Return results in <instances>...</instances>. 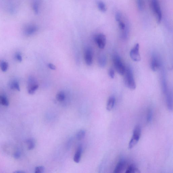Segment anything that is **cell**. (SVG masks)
Here are the masks:
<instances>
[{"label": "cell", "mask_w": 173, "mask_h": 173, "mask_svg": "<svg viewBox=\"0 0 173 173\" xmlns=\"http://www.w3.org/2000/svg\"><path fill=\"white\" fill-rule=\"evenodd\" d=\"M127 165V163L124 160H121L119 162L116 166L114 172L115 173H121L125 170Z\"/></svg>", "instance_id": "obj_10"}, {"label": "cell", "mask_w": 173, "mask_h": 173, "mask_svg": "<svg viewBox=\"0 0 173 173\" xmlns=\"http://www.w3.org/2000/svg\"><path fill=\"white\" fill-rule=\"evenodd\" d=\"M140 172L138 168L134 165L132 164L129 166L126 170V173H139Z\"/></svg>", "instance_id": "obj_16"}, {"label": "cell", "mask_w": 173, "mask_h": 173, "mask_svg": "<svg viewBox=\"0 0 173 173\" xmlns=\"http://www.w3.org/2000/svg\"><path fill=\"white\" fill-rule=\"evenodd\" d=\"M137 4L139 9L140 11L143 10L144 7V0H137Z\"/></svg>", "instance_id": "obj_25"}, {"label": "cell", "mask_w": 173, "mask_h": 173, "mask_svg": "<svg viewBox=\"0 0 173 173\" xmlns=\"http://www.w3.org/2000/svg\"><path fill=\"white\" fill-rule=\"evenodd\" d=\"M33 9L36 14H38L39 13V4L37 1H34L33 4Z\"/></svg>", "instance_id": "obj_24"}, {"label": "cell", "mask_w": 173, "mask_h": 173, "mask_svg": "<svg viewBox=\"0 0 173 173\" xmlns=\"http://www.w3.org/2000/svg\"><path fill=\"white\" fill-rule=\"evenodd\" d=\"M0 104L5 106H9V101L6 97L0 96Z\"/></svg>", "instance_id": "obj_22"}, {"label": "cell", "mask_w": 173, "mask_h": 173, "mask_svg": "<svg viewBox=\"0 0 173 173\" xmlns=\"http://www.w3.org/2000/svg\"><path fill=\"white\" fill-rule=\"evenodd\" d=\"M24 172H22V171H16V172H15V173H24Z\"/></svg>", "instance_id": "obj_33"}, {"label": "cell", "mask_w": 173, "mask_h": 173, "mask_svg": "<svg viewBox=\"0 0 173 173\" xmlns=\"http://www.w3.org/2000/svg\"><path fill=\"white\" fill-rule=\"evenodd\" d=\"M0 67H1L2 71L3 72L6 71L8 69V64L4 61H1L0 62Z\"/></svg>", "instance_id": "obj_23"}, {"label": "cell", "mask_w": 173, "mask_h": 173, "mask_svg": "<svg viewBox=\"0 0 173 173\" xmlns=\"http://www.w3.org/2000/svg\"><path fill=\"white\" fill-rule=\"evenodd\" d=\"M113 59L114 65L116 71L119 75H124L126 68L122 61L120 57L118 55H115L113 56Z\"/></svg>", "instance_id": "obj_2"}, {"label": "cell", "mask_w": 173, "mask_h": 173, "mask_svg": "<svg viewBox=\"0 0 173 173\" xmlns=\"http://www.w3.org/2000/svg\"><path fill=\"white\" fill-rule=\"evenodd\" d=\"M39 88L37 79L32 76L28 78V94L33 95Z\"/></svg>", "instance_id": "obj_4"}, {"label": "cell", "mask_w": 173, "mask_h": 173, "mask_svg": "<svg viewBox=\"0 0 173 173\" xmlns=\"http://www.w3.org/2000/svg\"><path fill=\"white\" fill-rule=\"evenodd\" d=\"M15 58L19 62H21L22 60V55L20 53H16V54L15 55Z\"/></svg>", "instance_id": "obj_29"}, {"label": "cell", "mask_w": 173, "mask_h": 173, "mask_svg": "<svg viewBox=\"0 0 173 173\" xmlns=\"http://www.w3.org/2000/svg\"><path fill=\"white\" fill-rule=\"evenodd\" d=\"M98 64L100 67L103 68L105 67L106 63V59L105 55L101 54L98 57Z\"/></svg>", "instance_id": "obj_15"}, {"label": "cell", "mask_w": 173, "mask_h": 173, "mask_svg": "<svg viewBox=\"0 0 173 173\" xmlns=\"http://www.w3.org/2000/svg\"><path fill=\"white\" fill-rule=\"evenodd\" d=\"M109 75L112 79H114L115 77V72L113 69H110L109 70Z\"/></svg>", "instance_id": "obj_28"}, {"label": "cell", "mask_w": 173, "mask_h": 173, "mask_svg": "<svg viewBox=\"0 0 173 173\" xmlns=\"http://www.w3.org/2000/svg\"><path fill=\"white\" fill-rule=\"evenodd\" d=\"M140 137V136L133 134L132 138L129 144L128 147L129 149H132L136 145L139 141Z\"/></svg>", "instance_id": "obj_13"}, {"label": "cell", "mask_w": 173, "mask_h": 173, "mask_svg": "<svg viewBox=\"0 0 173 173\" xmlns=\"http://www.w3.org/2000/svg\"><path fill=\"white\" fill-rule=\"evenodd\" d=\"M97 5L98 8L100 11L103 12H106L107 8H106L105 3L103 1H98L97 3Z\"/></svg>", "instance_id": "obj_20"}, {"label": "cell", "mask_w": 173, "mask_h": 173, "mask_svg": "<svg viewBox=\"0 0 173 173\" xmlns=\"http://www.w3.org/2000/svg\"><path fill=\"white\" fill-rule=\"evenodd\" d=\"M139 44L137 43L130 52V56L132 59L135 62H139L141 60L139 53Z\"/></svg>", "instance_id": "obj_5"}, {"label": "cell", "mask_w": 173, "mask_h": 173, "mask_svg": "<svg viewBox=\"0 0 173 173\" xmlns=\"http://www.w3.org/2000/svg\"><path fill=\"white\" fill-rule=\"evenodd\" d=\"M38 28L35 25H29L24 28V34L27 36H30L35 34L37 31Z\"/></svg>", "instance_id": "obj_8"}, {"label": "cell", "mask_w": 173, "mask_h": 173, "mask_svg": "<svg viewBox=\"0 0 173 173\" xmlns=\"http://www.w3.org/2000/svg\"><path fill=\"white\" fill-rule=\"evenodd\" d=\"M84 59L87 65L91 66L93 62V53L90 48L85 49L84 53Z\"/></svg>", "instance_id": "obj_7"}, {"label": "cell", "mask_w": 173, "mask_h": 173, "mask_svg": "<svg viewBox=\"0 0 173 173\" xmlns=\"http://www.w3.org/2000/svg\"><path fill=\"white\" fill-rule=\"evenodd\" d=\"M9 87L12 89H16L18 91L20 90V84L18 81L16 80L12 81L9 84Z\"/></svg>", "instance_id": "obj_19"}, {"label": "cell", "mask_w": 173, "mask_h": 173, "mask_svg": "<svg viewBox=\"0 0 173 173\" xmlns=\"http://www.w3.org/2000/svg\"><path fill=\"white\" fill-rule=\"evenodd\" d=\"M152 9L155 13L158 23H160L162 19V13L158 0H151Z\"/></svg>", "instance_id": "obj_3"}, {"label": "cell", "mask_w": 173, "mask_h": 173, "mask_svg": "<svg viewBox=\"0 0 173 173\" xmlns=\"http://www.w3.org/2000/svg\"><path fill=\"white\" fill-rule=\"evenodd\" d=\"M160 63L156 56H153L151 58V69L154 71H156L160 67Z\"/></svg>", "instance_id": "obj_9"}, {"label": "cell", "mask_w": 173, "mask_h": 173, "mask_svg": "<svg viewBox=\"0 0 173 173\" xmlns=\"http://www.w3.org/2000/svg\"><path fill=\"white\" fill-rule=\"evenodd\" d=\"M28 150H31L34 149L35 146V141L33 139H29L26 141Z\"/></svg>", "instance_id": "obj_21"}, {"label": "cell", "mask_w": 173, "mask_h": 173, "mask_svg": "<svg viewBox=\"0 0 173 173\" xmlns=\"http://www.w3.org/2000/svg\"><path fill=\"white\" fill-rule=\"evenodd\" d=\"M56 99L59 102H63L65 100L66 95L63 91H61L56 95Z\"/></svg>", "instance_id": "obj_18"}, {"label": "cell", "mask_w": 173, "mask_h": 173, "mask_svg": "<svg viewBox=\"0 0 173 173\" xmlns=\"http://www.w3.org/2000/svg\"><path fill=\"white\" fill-rule=\"evenodd\" d=\"M115 20L116 21L118 22L122 19V15L121 13L119 12H117L115 15Z\"/></svg>", "instance_id": "obj_30"}, {"label": "cell", "mask_w": 173, "mask_h": 173, "mask_svg": "<svg viewBox=\"0 0 173 173\" xmlns=\"http://www.w3.org/2000/svg\"><path fill=\"white\" fill-rule=\"evenodd\" d=\"M47 66H48V68L51 69L55 70L56 69V66L52 63H49Z\"/></svg>", "instance_id": "obj_31"}, {"label": "cell", "mask_w": 173, "mask_h": 173, "mask_svg": "<svg viewBox=\"0 0 173 173\" xmlns=\"http://www.w3.org/2000/svg\"><path fill=\"white\" fill-rule=\"evenodd\" d=\"M45 168L43 166H38L36 167L35 170V173H42L44 172Z\"/></svg>", "instance_id": "obj_26"}, {"label": "cell", "mask_w": 173, "mask_h": 173, "mask_svg": "<svg viewBox=\"0 0 173 173\" xmlns=\"http://www.w3.org/2000/svg\"><path fill=\"white\" fill-rule=\"evenodd\" d=\"M166 102L167 108L169 111H172L173 98L172 95L169 91H167L166 94Z\"/></svg>", "instance_id": "obj_11"}, {"label": "cell", "mask_w": 173, "mask_h": 173, "mask_svg": "<svg viewBox=\"0 0 173 173\" xmlns=\"http://www.w3.org/2000/svg\"><path fill=\"white\" fill-rule=\"evenodd\" d=\"M20 153L19 152H17V153H15L14 155V157L16 159H18L20 157Z\"/></svg>", "instance_id": "obj_32"}, {"label": "cell", "mask_w": 173, "mask_h": 173, "mask_svg": "<svg viewBox=\"0 0 173 173\" xmlns=\"http://www.w3.org/2000/svg\"><path fill=\"white\" fill-rule=\"evenodd\" d=\"M124 74V82L125 85L131 90H135L136 86L132 69L129 67L126 68Z\"/></svg>", "instance_id": "obj_1"}, {"label": "cell", "mask_w": 173, "mask_h": 173, "mask_svg": "<svg viewBox=\"0 0 173 173\" xmlns=\"http://www.w3.org/2000/svg\"><path fill=\"white\" fill-rule=\"evenodd\" d=\"M86 135V131L85 130H79L77 133L76 135V138L77 140L80 141L82 140Z\"/></svg>", "instance_id": "obj_17"}, {"label": "cell", "mask_w": 173, "mask_h": 173, "mask_svg": "<svg viewBox=\"0 0 173 173\" xmlns=\"http://www.w3.org/2000/svg\"><path fill=\"white\" fill-rule=\"evenodd\" d=\"M115 102V98L113 96H110L108 99L106 104V109L108 111H111L113 109L114 106Z\"/></svg>", "instance_id": "obj_14"}, {"label": "cell", "mask_w": 173, "mask_h": 173, "mask_svg": "<svg viewBox=\"0 0 173 173\" xmlns=\"http://www.w3.org/2000/svg\"><path fill=\"white\" fill-rule=\"evenodd\" d=\"M94 40L99 48L100 49L104 48L106 43V38L104 34L100 33L97 35L94 38Z\"/></svg>", "instance_id": "obj_6"}, {"label": "cell", "mask_w": 173, "mask_h": 173, "mask_svg": "<svg viewBox=\"0 0 173 173\" xmlns=\"http://www.w3.org/2000/svg\"><path fill=\"white\" fill-rule=\"evenodd\" d=\"M82 153V148L79 146L77 148L73 157V161L76 163H79L80 161L81 154Z\"/></svg>", "instance_id": "obj_12"}, {"label": "cell", "mask_w": 173, "mask_h": 173, "mask_svg": "<svg viewBox=\"0 0 173 173\" xmlns=\"http://www.w3.org/2000/svg\"><path fill=\"white\" fill-rule=\"evenodd\" d=\"M152 117H153V113L151 109H149L148 110L147 115V122L148 123L151 122Z\"/></svg>", "instance_id": "obj_27"}]
</instances>
